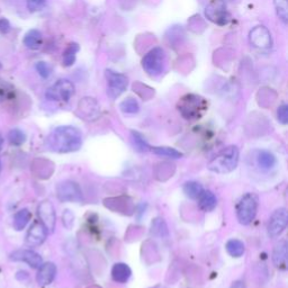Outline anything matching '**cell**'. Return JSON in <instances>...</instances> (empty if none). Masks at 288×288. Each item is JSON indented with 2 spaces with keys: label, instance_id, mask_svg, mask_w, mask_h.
<instances>
[{
  "label": "cell",
  "instance_id": "1",
  "mask_svg": "<svg viewBox=\"0 0 288 288\" xmlns=\"http://www.w3.org/2000/svg\"><path fill=\"white\" fill-rule=\"evenodd\" d=\"M82 146V134L73 126H60L46 140V147L53 152H76Z\"/></svg>",
  "mask_w": 288,
  "mask_h": 288
},
{
  "label": "cell",
  "instance_id": "2",
  "mask_svg": "<svg viewBox=\"0 0 288 288\" xmlns=\"http://www.w3.org/2000/svg\"><path fill=\"white\" fill-rule=\"evenodd\" d=\"M239 156L238 147L230 146L216 154L207 164V168L216 174H228L238 167Z\"/></svg>",
  "mask_w": 288,
  "mask_h": 288
},
{
  "label": "cell",
  "instance_id": "3",
  "mask_svg": "<svg viewBox=\"0 0 288 288\" xmlns=\"http://www.w3.org/2000/svg\"><path fill=\"white\" fill-rule=\"evenodd\" d=\"M179 111L186 120H197L206 109V101L197 95H186L179 101Z\"/></svg>",
  "mask_w": 288,
  "mask_h": 288
},
{
  "label": "cell",
  "instance_id": "4",
  "mask_svg": "<svg viewBox=\"0 0 288 288\" xmlns=\"http://www.w3.org/2000/svg\"><path fill=\"white\" fill-rule=\"evenodd\" d=\"M258 210V197L252 193H248L239 200L237 206V217L243 225L251 223Z\"/></svg>",
  "mask_w": 288,
  "mask_h": 288
},
{
  "label": "cell",
  "instance_id": "5",
  "mask_svg": "<svg viewBox=\"0 0 288 288\" xmlns=\"http://www.w3.org/2000/svg\"><path fill=\"white\" fill-rule=\"evenodd\" d=\"M166 66V54L161 47H154L144 55L142 67L148 74L152 77H158L164 70Z\"/></svg>",
  "mask_w": 288,
  "mask_h": 288
},
{
  "label": "cell",
  "instance_id": "6",
  "mask_svg": "<svg viewBox=\"0 0 288 288\" xmlns=\"http://www.w3.org/2000/svg\"><path fill=\"white\" fill-rule=\"evenodd\" d=\"M74 95V84L67 79H61L46 90V98L57 103H67Z\"/></svg>",
  "mask_w": 288,
  "mask_h": 288
},
{
  "label": "cell",
  "instance_id": "7",
  "mask_svg": "<svg viewBox=\"0 0 288 288\" xmlns=\"http://www.w3.org/2000/svg\"><path fill=\"white\" fill-rule=\"evenodd\" d=\"M205 15L211 22L220 26L226 25L230 22V15L227 13L225 3L223 0H212L206 6Z\"/></svg>",
  "mask_w": 288,
  "mask_h": 288
},
{
  "label": "cell",
  "instance_id": "8",
  "mask_svg": "<svg viewBox=\"0 0 288 288\" xmlns=\"http://www.w3.org/2000/svg\"><path fill=\"white\" fill-rule=\"evenodd\" d=\"M106 79H107V94L113 99L120 97L125 92L129 83L124 74L113 70H106Z\"/></svg>",
  "mask_w": 288,
  "mask_h": 288
},
{
  "label": "cell",
  "instance_id": "9",
  "mask_svg": "<svg viewBox=\"0 0 288 288\" xmlns=\"http://www.w3.org/2000/svg\"><path fill=\"white\" fill-rule=\"evenodd\" d=\"M57 198L61 201H76L82 200V193L79 185L74 181L66 180L57 185L56 187Z\"/></svg>",
  "mask_w": 288,
  "mask_h": 288
},
{
  "label": "cell",
  "instance_id": "10",
  "mask_svg": "<svg viewBox=\"0 0 288 288\" xmlns=\"http://www.w3.org/2000/svg\"><path fill=\"white\" fill-rule=\"evenodd\" d=\"M288 223V214L286 209L276 210L271 215L268 223V236L270 238H277L284 232Z\"/></svg>",
  "mask_w": 288,
  "mask_h": 288
},
{
  "label": "cell",
  "instance_id": "11",
  "mask_svg": "<svg viewBox=\"0 0 288 288\" xmlns=\"http://www.w3.org/2000/svg\"><path fill=\"white\" fill-rule=\"evenodd\" d=\"M37 214L41 220V223L46 227L49 232H53L55 228V210L50 200H43L40 203L37 207Z\"/></svg>",
  "mask_w": 288,
  "mask_h": 288
},
{
  "label": "cell",
  "instance_id": "12",
  "mask_svg": "<svg viewBox=\"0 0 288 288\" xmlns=\"http://www.w3.org/2000/svg\"><path fill=\"white\" fill-rule=\"evenodd\" d=\"M250 43H251L255 49L267 50L271 46V34L269 30L265 26H255V27L250 32L249 35Z\"/></svg>",
  "mask_w": 288,
  "mask_h": 288
},
{
  "label": "cell",
  "instance_id": "13",
  "mask_svg": "<svg viewBox=\"0 0 288 288\" xmlns=\"http://www.w3.org/2000/svg\"><path fill=\"white\" fill-rule=\"evenodd\" d=\"M10 259L14 261H22L27 264L32 268H40V266L43 264L41 255L30 249H19L16 250L13 253H10Z\"/></svg>",
  "mask_w": 288,
  "mask_h": 288
},
{
  "label": "cell",
  "instance_id": "14",
  "mask_svg": "<svg viewBox=\"0 0 288 288\" xmlns=\"http://www.w3.org/2000/svg\"><path fill=\"white\" fill-rule=\"evenodd\" d=\"M47 237L46 227L41 222H36L30 227V230L26 233L25 242L31 248L39 247L45 241Z\"/></svg>",
  "mask_w": 288,
  "mask_h": 288
},
{
  "label": "cell",
  "instance_id": "15",
  "mask_svg": "<svg viewBox=\"0 0 288 288\" xmlns=\"http://www.w3.org/2000/svg\"><path fill=\"white\" fill-rule=\"evenodd\" d=\"M56 275V266L53 263L42 264L37 271L36 280L40 286H47L52 284Z\"/></svg>",
  "mask_w": 288,
  "mask_h": 288
},
{
  "label": "cell",
  "instance_id": "16",
  "mask_svg": "<svg viewBox=\"0 0 288 288\" xmlns=\"http://www.w3.org/2000/svg\"><path fill=\"white\" fill-rule=\"evenodd\" d=\"M274 265L278 269L285 270L287 267V242L285 240H281L275 245L273 252Z\"/></svg>",
  "mask_w": 288,
  "mask_h": 288
},
{
  "label": "cell",
  "instance_id": "17",
  "mask_svg": "<svg viewBox=\"0 0 288 288\" xmlns=\"http://www.w3.org/2000/svg\"><path fill=\"white\" fill-rule=\"evenodd\" d=\"M132 276V270L126 264L119 263L115 264L111 268V277L116 282L120 284H125L126 281H129Z\"/></svg>",
  "mask_w": 288,
  "mask_h": 288
},
{
  "label": "cell",
  "instance_id": "18",
  "mask_svg": "<svg viewBox=\"0 0 288 288\" xmlns=\"http://www.w3.org/2000/svg\"><path fill=\"white\" fill-rule=\"evenodd\" d=\"M24 45L30 50H39L43 43V37L39 30H31L24 36Z\"/></svg>",
  "mask_w": 288,
  "mask_h": 288
},
{
  "label": "cell",
  "instance_id": "19",
  "mask_svg": "<svg viewBox=\"0 0 288 288\" xmlns=\"http://www.w3.org/2000/svg\"><path fill=\"white\" fill-rule=\"evenodd\" d=\"M198 205L203 212H212L217 205L216 196L210 190H204L198 197Z\"/></svg>",
  "mask_w": 288,
  "mask_h": 288
},
{
  "label": "cell",
  "instance_id": "20",
  "mask_svg": "<svg viewBox=\"0 0 288 288\" xmlns=\"http://www.w3.org/2000/svg\"><path fill=\"white\" fill-rule=\"evenodd\" d=\"M257 162H258V166L261 169L269 170V169H273L275 167L276 158L271 152L266 151V150H261V151L258 152Z\"/></svg>",
  "mask_w": 288,
  "mask_h": 288
},
{
  "label": "cell",
  "instance_id": "21",
  "mask_svg": "<svg viewBox=\"0 0 288 288\" xmlns=\"http://www.w3.org/2000/svg\"><path fill=\"white\" fill-rule=\"evenodd\" d=\"M32 214L27 209H23L16 213L14 216V228L16 231H22L31 221Z\"/></svg>",
  "mask_w": 288,
  "mask_h": 288
},
{
  "label": "cell",
  "instance_id": "22",
  "mask_svg": "<svg viewBox=\"0 0 288 288\" xmlns=\"http://www.w3.org/2000/svg\"><path fill=\"white\" fill-rule=\"evenodd\" d=\"M79 109L81 110L82 115L87 116L89 119V116L96 117L99 111V107L96 101L93 98H84L82 101H80ZM80 113V114H81Z\"/></svg>",
  "mask_w": 288,
  "mask_h": 288
},
{
  "label": "cell",
  "instance_id": "23",
  "mask_svg": "<svg viewBox=\"0 0 288 288\" xmlns=\"http://www.w3.org/2000/svg\"><path fill=\"white\" fill-rule=\"evenodd\" d=\"M226 251L227 253L231 255V257L234 258H240L242 257L244 251H245V245L242 241H240V240L237 239H232L230 241H227L226 245Z\"/></svg>",
  "mask_w": 288,
  "mask_h": 288
},
{
  "label": "cell",
  "instance_id": "24",
  "mask_svg": "<svg viewBox=\"0 0 288 288\" xmlns=\"http://www.w3.org/2000/svg\"><path fill=\"white\" fill-rule=\"evenodd\" d=\"M184 193L191 199H198V197L201 195L204 188L203 186L197 183V181H188L184 185Z\"/></svg>",
  "mask_w": 288,
  "mask_h": 288
},
{
  "label": "cell",
  "instance_id": "25",
  "mask_svg": "<svg viewBox=\"0 0 288 288\" xmlns=\"http://www.w3.org/2000/svg\"><path fill=\"white\" fill-rule=\"evenodd\" d=\"M79 45L77 43H71L66 49L65 53H63L62 62L65 67H71L74 62H76V56L77 53L79 52Z\"/></svg>",
  "mask_w": 288,
  "mask_h": 288
},
{
  "label": "cell",
  "instance_id": "26",
  "mask_svg": "<svg viewBox=\"0 0 288 288\" xmlns=\"http://www.w3.org/2000/svg\"><path fill=\"white\" fill-rule=\"evenodd\" d=\"M152 152L157 156L164 157V158H170V159H180L183 157V153L176 150L174 148H168V147H157L152 148Z\"/></svg>",
  "mask_w": 288,
  "mask_h": 288
},
{
  "label": "cell",
  "instance_id": "27",
  "mask_svg": "<svg viewBox=\"0 0 288 288\" xmlns=\"http://www.w3.org/2000/svg\"><path fill=\"white\" fill-rule=\"evenodd\" d=\"M277 15L284 24L288 22V3L287 0H274Z\"/></svg>",
  "mask_w": 288,
  "mask_h": 288
},
{
  "label": "cell",
  "instance_id": "28",
  "mask_svg": "<svg viewBox=\"0 0 288 288\" xmlns=\"http://www.w3.org/2000/svg\"><path fill=\"white\" fill-rule=\"evenodd\" d=\"M8 141L13 146L19 147L25 143L26 141V134L19 129H13L8 133Z\"/></svg>",
  "mask_w": 288,
  "mask_h": 288
},
{
  "label": "cell",
  "instance_id": "29",
  "mask_svg": "<svg viewBox=\"0 0 288 288\" xmlns=\"http://www.w3.org/2000/svg\"><path fill=\"white\" fill-rule=\"evenodd\" d=\"M120 108L125 114H136L138 110H140V105H138L137 101L133 98H127L125 100H123Z\"/></svg>",
  "mask_w": 288,
  "mask_h": 288
},
{
  "label": "cell",
  "instance_id": "30",
  "mask_svg": "<svg viewBox=\"0 0 288 288\" xmlns=\"http://www.w3.org/2000/svg\"><path fill=\"white\" fill-rule=\"evenodd\" d=\"M132 141H133V144H134V147L136 148V150L141 151V152H147L151 149L150 147H149L146 138H144L138 132H135V131L132 132Z\"/></svg>",
  "mask_w": 288,
  "mask_h": 288
},
{
  "label": "cell",
  "instance_id": "31",
  "mask_svg": "<svg viewBox=\"0 0 288 288\" xmlns=\"http://www.w3.org/2000/svg\"><path fill=\"white\" fill-rule=\"evenodd\" d=\"M35 69H36V71L39 72L40 76L42 78H44V79H47L50 76H51V73H52V70H51V67L47 65L46 62L44 61H40V62H37L36 65H35Z\"/></svg>",
  "mask_w": 288,
  "mask_h": 288
},
{
  "label": "cell",
  "instance_id": "32",
  "mask_svg": "<svg viewBox=\"0 0 288 288\" xmlns=\"http://www.w3.org/2000/svg\"><path fill=\"white\" fill-rule=\"evenodd\" d=\"M45 2L46 0H26V5L31 13H35L44 7Z\"/></svg>",
  "mask_w": 288,
  "mask_h": 288
},
{
  "label": "cell",
  "instance_id": "33",
  "mask_svg": "<svg viewBox=\"0 0 288 288\" xmlns=\"http://www.w3.org/2000/svg\"><path fill=\"white\" fill-rule=\"evenodd\" d=\"M277 117L281 124H287L288 123V106L286 104H282L278 107L277 110Z\"/></svg>",
  "mask_w": 288,
  "mask_h": 288
},
{
  "label": "cell",
  "instance_id": "34",
  "mask_svg": "<svg viewBox=\"0 0 288 288\" xmlns=\"http://www.w3.org/2000/svg\"><path fill=\"white\" fill-rule=\"evenodd\" d=\"M73 214L70 211H66L65 214H63V223L67 228H70L73 225Z\"/></svg>",
  "mask_w": 288,
  "mask_h": 288
},
{
  "label": "cell",
  "instance_id": "35",
  "mask_svg": "<svg viewBox=\"0 0 288 288\" xmlns=\"http://www.w3.org/2000/svg\"><path fill=\"white\" fill-rule=\"evenodd\" d=\"M10 31V24L8 19L6 18H0V32L2 33H8Z\"/></svg>",
  "mask_w": 288,
  "mask_h": 288
},
{
  "label": "cell",
  "instance_id": "36",
  "mask_svg": "<svg viewBox=\"0 0 288 288\" xmlns=\"http://www.w3.org/2000/svg\"><path fill=\"white\" fill-rule=\"evenodd\" d=\"M231 288H245V285H244V282L241 281V280H237V281H234Z\"/></svg>",
  "mask_w": 288,
  "mask_h": 288
},
{
  "label": "cell",
  "instance_id": "37",
  "mask_svg": "<svg viewBox=\"0 0 288 288\" xmlns=\"http://www.w3.org/2000/svg\"><path fill=\"white\" fill-rule=\"evenodd\" d=\"M3 144H4V138L2 134H0V151H2V149H3Z\"/></svg>",
  "mask_w": 288,
  "mask_h": 288
},
{
  "label": "cell",
  "instance_id": "38",
  "mask_svg": "<svg viewBox=\"0 0 288 288\" xmlns=\"http://www.w3.org/2000/svg\"><path fill=\"white\" fill-rule=\"evenodd\" d=\"M224 3H226V2H233V0H223Z\"/></svg>",
  "mask_w": 288,
  "mask_h": 288
},
{
  "label": "cell",
  "instance_id": "39",
  "mask_svg": "<svg viewBox=\"0 0 288 288\" xmlns=\"http://www.w3.org/2000/svg\"><path fill=\"white\" fill-rule=\"evenodd\" d=\"M0 170H2V162H0Z\"/></svg>",
  "mask_w": 288,
  "mask_h": 288
},
{
  "label": "cell",
  "instance_id": "40",
  "mask_svg": "<svg viewBox=\"0 0 288 288\" xmlns=\"http://www.w3.org/2000/svg\"><path fill=\"white\" fill-rule=\"evenodd\" d=\"M0 69H2V65H0Z\"/></svg>",
  "mask_w": 288,
  "mask_h": 288
}]
</instances>
